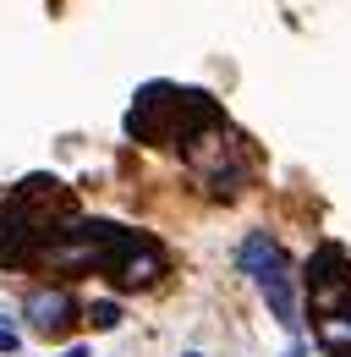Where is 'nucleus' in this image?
Masks as SVG:
<instances>
[{"label":"nucleus","instance_id":"obj_10","mask_svg":"<svg viewBox=\"0 0 351 357\" xmlns=\"http://www.w3.org/2000/svg\"><path fill=\"white\" fill-rule=\"evenodd\" d=\"M187 357H203V352H187Z\"/></svg>","mask_w":351,"mask_h":357},{"label":"nucleus","instance_id":"obj_1","mask_svg":"<svg viewBox=\"0 0 351 357\" xmlns=\"http://www.w3.org/2000/svg\"><path fill=\"white\" fill-rule=\"evenodd\" d=\"M236 264L253 275V286L263 291L269 313L297 335V330H302V297H297V275H291V259L280 253V242H274L269 231H247L242 248H236Z\"/></svg>","mask_w":351,"mask_h":357},{"label":"nucleus","instance_id":"obj_5","mask_svg":"<svg viewBox=\"0 0 351 357\" xmlns=\"http://www.w3.org/2000/svg\"><path fill=\"white\" fill-rule=\"evenodd\" d=\"M28 324H33V335H61L72 319H77V297L66 291V286H44L28 297Z\"/></svg>","mask_w":351,"mask_h":357},{"label":"nucleus","instance_id":"obj_6","mask_svg":"<svg viewBox=\"0 0 351 357\" xmlns=\"http://www.w3.org/2000/svg\"><path fill=\"white\" fill-rule=\"evenodd\" d=\"M88 324H93V330H116V324H121V303H93V308H88Z\"/></svg>","mask_w":351,"mask_h":357},{"label":"nucleus","instance_id":"obj_8","mask_svg":"<svg viewBox=\"0 0 351 357\" xmlns=\"http://www.w3.org/2000/svg\"><path fill=\"white\" fill-rule=\"evenodd\" d=\"M286 357H307V352H302V341H291V352H286Z\"/></svg>","mask_w":351,"mask_h":357},{"label":"nucleus","instance_id":"obj_9","mask_svg":"<svg viewBox=\"0 0 351 357\" xmlns=\"http://www.w3.org/2000/svg\"><path fill=\"white\" fill-rule=\"evenodd\" d=\"M61 357H88V347H72V352H61Z\"/></svg>","mask_w":351,"mask_h":357},{"label":"nucleus","instance_id":"obj_7","mask_svg":"<svg viewBox=\"0 0 351 357\" xmlns=\"http://www.w3.org/2000/svg\"><path fill=\"white\" fill-rule=\"evenodd\" d=\"M17 347H22V335H17V330L0 319V352H17Z\"/></svg>","mask_w":351,"mask_h":357},{"label":"nucleus","instance_id":"obj_2","mask_svg":"<svg viewBox=\"0 0 351 357\" xmlns=\"http://www.w3.org/2000/svg\"><path fill=\"white\" fill-rule=\"evenodd\" d=\"M181 154H187V165L198 171V181L214 198H236L242 192V181H247V149H242V137L225 127V116L209 121V127H198L181 143Z\"/></svg>","mask_w":351,"mask_h":357},{"label":"nucleus","instance_id":"obj_3","mask_svg":"<svg viewBox=\"0 0 351 357\" xmlns=\"http://www.w3.org/2000/svg\"><path fill=\"white\" fill-rule=\"evenodd\" d=\"M165 248L154 242V236H143V231H116V242L104 248V259H99V275L116 286V291H148L159 275H165Z\"/></svg>","mask_w":351,"mask_h":357},{"label":"nucleus","instance_id":"obj_4","mask_svg":"<svg viewBox=\"0 0 351 357\" xmlns=\"http://www.w3.org/2000/svg\"><path fill=\"white\" fill-rule=\"evenodd\" d=\"M302 280H307V308L313 319H351V259L341 248H318L313 259L302 264Z\"/></svg>","mask_w":351,"mask_h":357}]
</instances>
